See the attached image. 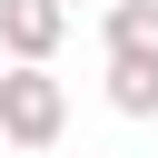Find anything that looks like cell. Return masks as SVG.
<instances>
[{"label":"cell","mask_w":158,"mask_h":158,"mask_svg":"<svg viewBox=\"0 0 158 158\" xmlns=\"http://www.w3.org/2000/svg\"><path fill=\"white\" fill-rule=\"evenodd\" d=\"M69 0H0V59H59Z\"/></svg>","instance_id":"2"},{"label":"cell","mask_w":158,"mask_h":158,"mask_svg":"<svg viewBox=\"0 0 158 158\" xmlns=\"http://www.w3.org/2000/svg\"><path fill=\"white\" fill-rule=\"evenodd\" d=\"M109 109H118V118H158V59L118 49V59H109Z\"/></svg>","instance_id":"4"},{"label":"cell","mask_w":158,"mask_h":158,"mask_svg":"<svg viewBox=\"0 0 158 158\" xmlns=\"http://www.w3.org/2000/svg\"><path fill=\"white\" fill-rule=\"evenodd\" d=\"M99 40H109V59L118 49L158 59V0H99Z\"/></svg>","instance_id":"3"},{"label":"cell","mask_w":158,"mask_h":158,"mask_svg":"<svg viewBox=\"0 0 158 158\" xmlns=\"http://www.w3.org/2000/svg\"><path fill=\"white\" fill-rule=\"evenodd\" d=\"M69 138V89L49 79V59H0V148H59Z\"/></svg>","instance_id":"1"}]
</instances>
